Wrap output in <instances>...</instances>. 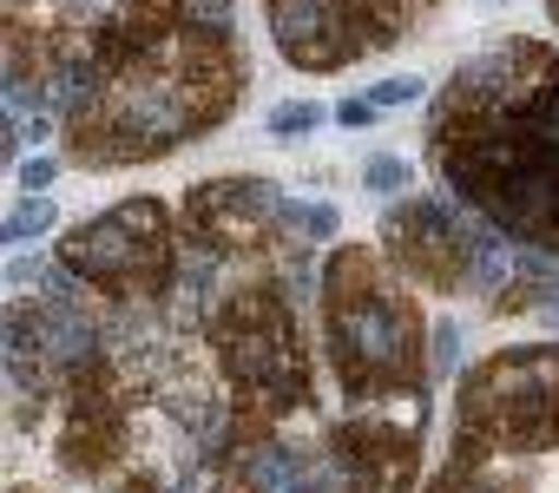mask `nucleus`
Returning <instances> with one entry per match:
<instances>
[{
	"instance_id": "f257e3e1",
	"label": "nucleus",
	"mask_w": 559,
	"mask_h": 493,
	"mask_svg": "<svg viewBox=\"0 0 559 493\" xmlns=\"http://www.w3.org/2000/svg\"><path fill=\"white\" fill-rule=\"evenodd\" d=\"M428 139L441 145L448 184L474 211H487L507 237H526L533 251L559 257V139L539 119L441 112Z\"/></svg>"
},
{
	"instance_id": "f03ea898",
	"label": "nucleus",
	"mask_w": 559,
	"mask_h": 493,
	"mask_svg": "<svg viewBox=\"0 0 559 493\" xmlns=\"http://www.w3.org/2000/svg\"><path fill=\"white\" fill-rule=\"evenodd\" d=\"M323 303H330V362L356 401L421 388V369H428L421 323H415L408 297L382 277L376 251H362V243L336 251V264L323 277Z\"/></svg>"
},
{
	"instance_id": "7ed1b4c3",
	"label": "nucleus",
	"mask_w": 559,
	"mask_h": 493,
	"mask_svg": "<svg viewBox=\"0 0 559 493\" xmlns=\"http://www.w3.org/2000/svg\"><path fill=\"white\" fill-rule=\"evenodd\" d=\"M211 349L224 362L230 408L243 414V434H257V421H270V414L310 408V362H304L284 290L257 284V290H237L230 303H217Z\"/></svg>"
},
{
	"instance_id": "20e7f679",
	"label": "nucleus",
	"mask_w": 559,
	"mask_h": 493,
	"mask_svg": "<svg viewBox=\"0 0 559 493\" xmlns=\"http://www.w3.org/2000/svg\"><path fill=\"white\" fill-rule=\"evenodd\" d=\"M539 447H559V342L507 349L461 382V434H454L461 467Z\"/></svg>"
},
{
	"instance_id": "39448f33",
	"label": "nucleus",
	"mask_w": 559,
	"mask_h": 493,
	"mask_svg": "<svg viewBox=\"0 0 559 493\" xmlns=\"http://www.w3.org/2000/svg\"><path fill=\"white\" fill-rule=\"evenodd\" d=\"M67 277L93 284L112 303H158L178 284V230L158 197H126L119 211H99L60 243Z\"/></svg>"
},
{
	"instance_id": "423d86ee",
	"label": "nucleus",
	"mask_w": 559,
	"mask_h": 493,
	"mask_svg": "<svg viewBox=\"0 0 559 493\" xmlns=\"http://www.w3.org/2000/svg\"><path fill=\"white\" fill-rule=\"evenodd\" d=\"M297 217H304V204L263 178H230V184L211 178L185 204V230L204 237L217 257H257L270 243V224H297Z\"/></svg>"
},
{
	"instance_id": "0eeeda50",
	"label": "nucleus",
	"mask_w": 559,
	"mask_h": 493,
	"mask_svg": "<svg viewBox=\"0 0 559 493\" xmlns=\"http://www.w3.org/2000/svg\"><path fill=\"white\" fill-rule=\"evenodd\" d=\"M270 34H276V53L304 73H336L376 47L349 0H270Z\"/></svg>"
},
{
	"instance_id": "6e6552de",
	"label": "nucleus",
	"mask_w": 559,
	"mask_h": 493,
	"mask_svg": "<svg viewBox=\"0 0 559 493\" xmlns=\"http://www.w3.org/2000/svg\"><path fill=\"white\" fill-rule=\"evenodd\" d=\"M382 243L389 257H402L421 284L435 290H461L467 284V257H474V237H461L454 211L435 204V197H415V204H395L382 217Z\"/></svg>"
},
{
	"instance_id": "1a4fd4ad",
	"label": "nucleus",
	"mask_w": 559,
	"mask_h": 493,
	"mask_svg": "<svg viewBox=\"0 0 559 493\" xmlns=\"http://www.w3.org/2000/svg\"><path fill=\"white\" fill-rule=\"evenodd\" d=\"M53 224V204L47 197H21L14 211H8V230H0V237H8V243H27V237H40Z\"/></svg>"
},
{
	"instance_id": "9d476101",
	"label": "nucleus",
	"mask_w": 559,
	"mask_h": 493,
	"mask_svg": "<svg viewBox=\"0 0 559 493\" xmlns=\"http://www.w3.org/2000/svg\"><path fill=\"white\" fill-rule=\"evenodd\" d=\"M317 125H323V106H310V99L270 112V139H304V132H317Z\"/></svg>"
},
{
	"instance_id": "9b49d317",
	"label": "nucleus",
	"mask_w": 559,
	"mask_h": 493,
	"mask_svg": "<svg viewBox=\"0 0 559 493\" xmlns=\"http://www.w3.org/2000/svg\"><path fill=\"white\" fill-rule=\"evenodd\" d=\"M421 93H428V86H421L415 73H395V80H376V86H369V106H376V112H382V106L395 112V106H415Z\"/></svg>"
},
{
	"instance_id": "f8f14e48",
	"label": "nucleus",
	"mask_w": 559,
	"mask_h": 493,
	"mask_svg": "<svg viewBox=\"0 0 559 493\" xmlns=\"http://www.w3.org/2000/svg\"><path fill=\"white\" fill-rule=\"evenodd\" d=\"M362 184H369L376 197H382V191L395 197V191H408V165H402V158H369V165H362Z\"/></svg>"
},
{
	"instance_id": "ddd939ff",
	"label": "nucleus",
	"mask_w": 559,
	"mask_h": 493,
	"mask_svg": "<svg viewBox=\"0 0 559 493\" xmlns=\"http://www.w3.org/2000/svg\"><path fill=\"white\" fill-rule=\"evenodd\" d=\"M454 356H461V329L441 316V323L428 329V369H435V375H448V369H454Z\"/></svg>"
},
{
	"instance_id": "4468645a",
	"label": "nucleus",
	"mask_w": 559,
	"mask_h": 493,
	"mask_svg": "<svg viewBox=\"0 0 559 493\" xmlns=\"http://www.w3.org/2000/svg\"><path fill=\"white\" fill-rule=\"evenodd\" d=\"M297 230H304V237H336V211H330V204H304Z\"/></svg>"
},
{
	"instance_id": "2eb2a0df",
	"label": "nucleus",
	"mask_w": 559,
	"mask_h": 493,
	"mask_svg": "<svg viewBox=\"0 0 559 493\" xmlns=\"http://www.w3.org/2000/svg\"><path fill=\"white\" fill-rule=\"evenodd\" d=\"M53 171H60L53 158H27V165H21V184H27V191H47V184H53Z\"/></svg>"
},
{
	"instance_id": "dca6fc26",
	"label": "nucleus",
	"mask_w": 559,
	"mask_h": 493,
	"mask_svg": "<svg viewBox=\"0 0 559 493\" xmlns=\"http://www.w3.org/2000/svg\"><path fill=\"white\" fill-rule=\"evenodd\" d=\"M336 119H343L349 132H362V125L376 119V106H369V99H343V106H336Z\"/></svg>"
},
{
	"instance_id": "f3484780",
	"label": "nucleus",
	"mask_w": 559,
	"mask_h": 493,
	"mask_svg": "<svg viewBox=\"0 0 559 493\" xmlns=\"http://www.w3.org/2000/svg\"><path fill=\"white\" fill-rule=\"evenodd\" d=\"M8 284H34V257H8Z\"/></svg>"
},
{
	"instance_id": "a211bd4d",
	"label": "nucleus",
	"mask_w": 559,
	"mask_h": 493,
	"mask_svg": "<svg viewBox=\"0 0 559 493\" xmlns=\"http://www.w3.org/2000/svg\"><path fill=\"white\" fill-rule=\"evenodd\" d=\"M539 323H552V329H559V290L546 297V310H539Z\"/></svg>"
},
{
	"instance_id": "6ab92c4d",
	"label": "nucleus",
	"mask_w": 559,
	"mask_h": 493,
	"mask_svg": "<svg viewBox=\"0 0 559 493\" xmlns=\"http://www.w3.org/2000/svg\"><path fill=\"white\" fill-rule=\"evenodd\" d=\"M546 8H552V21H559V0H546Z\"/></svg>"
}]
</instances>
